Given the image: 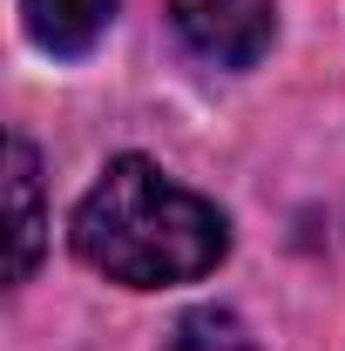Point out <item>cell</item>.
Wrapping results in <instances>:
<instances>
[{"instance_id":"3957f363","label":"cell","mask_w":345,"mask_h":351,"mask_svg":"<svg viewBox=\"0 0 345 351\" xmlns=\"http://www.w3.org/2000/svg\"><path fill=\"white\" fill-rule=\"evenodd\" d=\"M21 14H27V34L47 54H88L102 41L115 0H21Z\"/></svg>"},{"instance_id":"277c9868","label":"cell","mask_w":345,"mask_h":351,"mask_svg":"<svg viewBox=\"0 0 345 351\" xmlns=\"http://www.w3.org/2000/svg\"><path fill=\"white\" fill-rule=\"evenodd\" d=\"M14 277H27L41 257V156L34 142H14Z\"/></svg>"},{"instance_id":"7a4b0ae2","label":"cell","mask_w":345,"mask_h":351,"mask_svg":"<svg viewBox=\"0 0 345 351\" xmlns=\"http://www.w3.org/2000/svg\"><path fill=\"white\" fill-rule=\"evenodd\" d=\"M170 21L190 54L216 68H251L271 47V0H170Z\"/></svg>"},{"instance_id":"6da1fadb","label":"cell","mask_w":345,"mask_h":351,"mask_svg":"<svg viewBox=\"0 0 345 351\" xmlns=\"http://www.w3.org/2000/svg\"><path fill=\"white\" fill-rule=\"evenodd\" d=\"M75 250L88 270L135 284V291H156V284H190V277L216 270V257L230 250V223L216 203L170 182L156 162L122 156L82 196Z\"/></svg>"},{"instance_id":"5b68a950","label":"cell","mask_w":345,"mask_h":351,"mask_svg":"<svg viewBox=\"0 0 345 351\" xmlns=\"http://www.w3.org/2000/svg\"><path fill=\"white\" fill-rule=\"evenodd\" d=\"M170 351H258V338H251L230 311H190L170 331Z\"/></svg>"}]
</instances>
